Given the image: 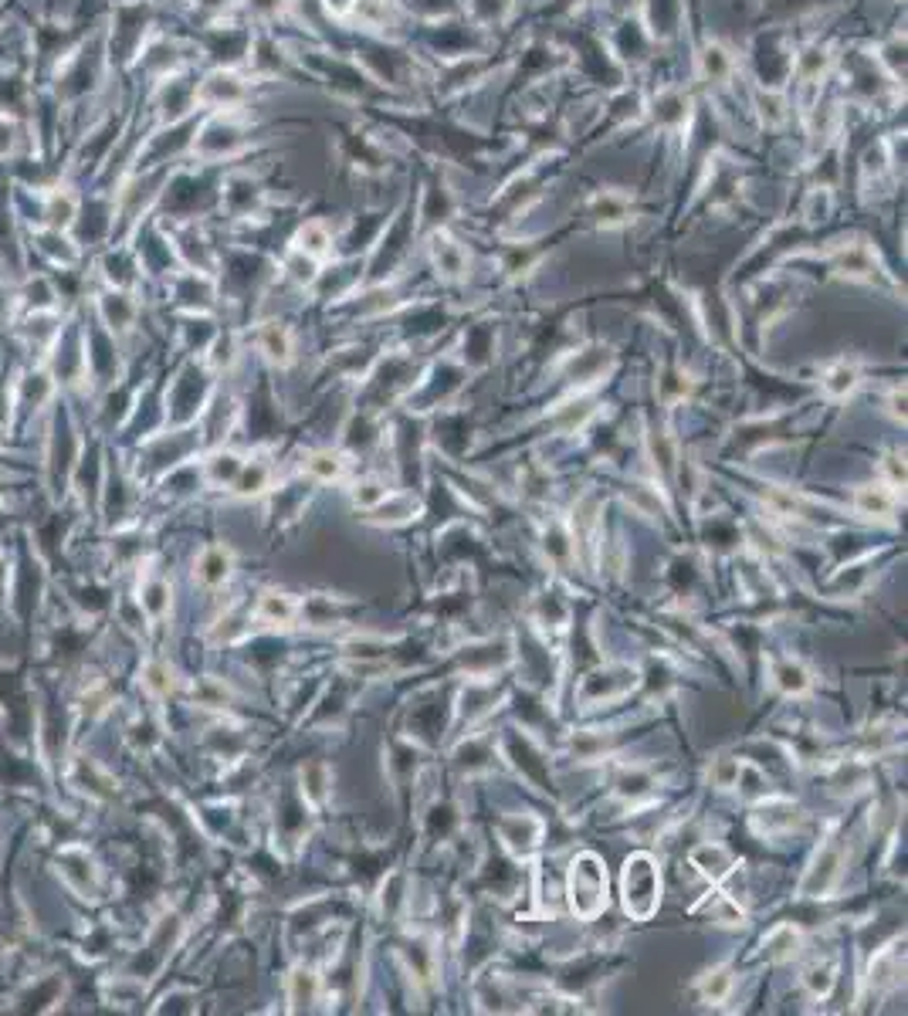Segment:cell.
<instances>
[{"instance_id": "cell-14", "label": "cell", "mask_w": 908, "mask_h": 1016, "mask_svg": "<svg viewBox=\"0 0 908 1016\" xmlns=\"http://www.w3.org/2000/svg\"><path fill=\"white\" fill-rule=\"evenodd\" d=\"M732 68H736V58H732L729 48H722L719 41H712V45L702 51V72L705 78H712V82H726L732 75Z\"/></svg>"}, {"instance_id": "cell-18", "label": "cell", "mask_w": 908, "mask_h": 1016, "mask_svg": "<svg viewBox=\"0 0 908 1016\" xmlns=\"http://www.w3.org/2000/svg\"><path fill=\"white\" fill-rule=\"evenodd\" d=\"M858 387V366H851V363H837L827 370L824 376V390H827V397H848V393Z\"/></svg>"}, {"instance_id": "cell-30", "label": "cell", "mask_w": 908, "mask_h": 1016, "mask_svg": "<svg viewBox=\"0 0 908 1016\" xmlns=\"http://www.w3.org/2000/svg\"><path fill=\"white\" fill-rule=\"evenodd\" d=\"M326 7L333 14H349V11H353V0H326Z\"/></svg>"}, {"instance_id": "cell-9", "label": "cell", "mask_w": 908, "mask_h": 1016, "mask_svg": "<svg viewBox=\"0 0 908 1016\" xmlns=\"http://www.w3.org/2000/svg\"><path fill=\"white\" fill-rule=\"evenodd\" d=\"M417 512H421V505H417L414 498H404L394 492H387L383 502L370 508L373 522H407V519H417Z\"/></svg>"}, {"instance_id": "cell-23", "label": "cell", "mask_w": 908, "mask_h": 1016, "mask_svg": "<svg viewBox=\"0 0 908 1016\" xmlns=\"http://www.w3.org/2000/svg\"><path fill=\"white\" fill-rule=\"evenodd\" d=\"M302 783H305L302 790H305V800H309V803H322V800H326V766H319V762L305 766Z\"/></svg>"}, {"instance_id": "cell-21", "label": "cell", "mask_w": 908, "mask_h": 1016, "mask_svg": "<svg viewBox=\"0 0 908 1016\" xmlns=\"http://www.w3.org/2000/svg\"><path fill=\"white\" fill-rule=\"evenodd\" d=\"M702 912H709L712 922H719V925H742V908L729 895H712L702 905Z\"/></svg>"}, {"instance_id": "cell-24", "label": "cell", "mask_w": 908, "mask_h": 1016, "mask_svg": "<svg viewBox=\"0 0 908 1016\" xmlns=\"http://www.w3.org/2000/svg\"><path fill=\"white\" fill-rule=\"evenodd\" d=\"M807 986L814 996H827L834 986V962H824V966H810L807 969Z\"/></svg>"}, {"instance_id": "cell-1", "label": "cell", "mask_w": 908, "mask_h": 1016, "mask_svg": "<svg viewBox=\"0 0 908 1016\" xmlns=\"http://www.w3.org/2000/svg\"><path fill=\"white\" fill-rule=\"evenodd\" d=\"M621 895H624V912L648 922L661 905V871L651 854H631L621 874Z\"/></svg>"}, {"instance_id": "cell-15", "label": "cell", "mask_w": 908, "mask_h": 1016, "mask_svg": "<svg viewBox=\"0 0 908 1016\" xmlns=\"http://www.w3.org/2000/svg\"><path fill=\"white\" fill-rule=\"evenodd\" d=\"M329 248H333V234H329L326 224L309 221L299 231V251L309 254V258H326Z\"/></svg>"}, {"instance_id": "cell-28", "label": "cell", "mask_w": 908, "mask_h": 1016, "mask_svg": "<svg viewBox=\"0 0 908 1016\" xmlns=\"http://www.w3.org/2000/svg\"><path fill=\"white\" fill-rule=\"evenodd\" d=\"M146 685H150L153 691H170V678H167V668H160V664H150L146 668Z\"/></svg>"}, {"instance_id": "cell-10", "label": "cell", "mask_w": 908, "mask_h": 1016, "mask_svg": "<svg viewBox=\"0 0 908 1016\" xmlns=\"http://www.w3.org/2000/svg\"><path fill=\"white\" fill-rule=\"evenodd\" d=\"M763 949H766V959H773V962H787L793 959L800 952V932L793 925H780V928H773L770 935L763 939Z\"/></svg>"}, {"instance_id": "cell-13", "label": "cell", "mask_w": 908, "mask_h": 1016, "mask_svg": "<svg viewBox=\"0 0 908 1016\" xmlns=\"http://www.w3.org/2000/svg\"><path fill=\"white\" fill-rule=\"evenodd\" d=\"M319 996V979L312 976L309 969H295L292 979H288V1000H292V1010H305L309 1003H316Z\"/></svg>"}, {"instance_id": "cell-7", "label": "cell", "mask_w": 908, "mask_h": 1016, "mask_svg": "<svg viewBox=\"0 0 908 1016\" xmlns=\"http://www.w3.org/2000/svg\"><path fill=\"white\" fill-rule=\"evenodd\" d=\"M258 346L275 366L292 363V332H288L282 322H268V326L258 332Z\"/></svg>"}, {"instance_id": "cell-4", "label": "cell", "mask_w": 908, "mask_h": 1016, "mask_svg": "<svg viewBox=\"0 0 908 1016\" xmlns=\"http://www.w3.org/2000/svg\"><path fill=\"white\" fill-rule=\"evenodd\" d=\"M854 508L861 515H871V519H892V512L898 508V492L888 481L881 485H864L854 492Z\"/></svg>"}, {"instance_id": "cell-12", "label": "cell", "mask_w": 908, "mask_h": 1016, "mask_svg": "<svg viewBox=\"0 0 908 1016\" xmlns=\"http://www.w3.org/2000/svg\"><path fill=\"white\" fill-rule=\"evenodd\" d=\"M688 119V99L681 92H661L654 99V122L658 126H681Z\"/></svg>"}, {"instance_id": "cell-2", "label": "cell", "mask_w": 908, "mask_h": 1016, "mask_svg": "<svg viewBox=\"0 0 908 1016\" xmlns=\"http://www.w3.org/2000/svg\"><path fill=\"white\" fill-rule=\"evenodd\" d=\"M570 908L576 918L593 922L607 908V867L597 854H580L570 864Z\"/></svg>"}, {"instance_id": "cell-3", "label": "cell", "mask_w": 908, "mask_h": 1016, "mask_svg": "<svg viewBox=\"0 0 908 1016\" xmlns=\"http://www.w3.org/2000/svg\"><path fill=\"white\" fill-rule=\"evenodd\" d=\"M841 881V847L827 844L820 847V854L810 864L807 878L800 881V895L803 898H824L834 891V884Z\"/></svg>"}, {"instance_id": "cell-16", "label": "cell", "mask_w": 908, "mask_h": 1016, "mask_svg": "<svg viewBox=\"0 0 908 1016\" xmlns=\"http://www.w3.org/2000/svg\"><path fill=\"white\" fill-rule=\"evenodd\" d=\"M227 573H231V556H227L224 549H207V553L200 556V563H197V580L200 583L217 586V583L227 580Z\"/></svg>"}, {"instance_id": "cell-6", "label": "cell", "mask_w": 908, "mask_h": 1016, "mask_svg": "<svg viewBox=\"0 0 908 1016\" xmlns=\"http://www.w3.org/2000/svg\"><path fill=\"white\" fill-rule=\"evenodd\" d=\"M692 867H698V874H705L709 881H726L732 874V867H736V861H732V854L726 851V847L702 844L692 851Z\"/></svg>"}, {"instance_id": "cell-29", "label": "cell", "mask_w": 908, "mask_h": 1016, "mask_svg": "<svg viewBox=\"0 0 908 1016\" xmlns=\"http://www.w3.org/2000/svg\"><path fill=\"white\" fill-rule=\"evenodd\" d=\"M244 471V478L238 481V492H258V485L265 481V468H241Z\"/></svg>"}, {"instance_id": "cell-22", "label": "cell", "mask_w": 908, "mask_h": 1016, "mask_svg": "<svg viewBox=\"0 0 908 1016\" xmlns=\"http://www.w3.org/2000/svg\"><path fill=\"white\" fill-rule=\"evenodd\" d=\"M756 105H759V119H763L766 126H783V122H787V112H783L787 109V102H783L773 89L759 92Z\"/></svg>"}, {"instance_id": "cell-17", "label": "cell", "mask_w": 908, "mask_h": 1016, "mask_svg": "<svg viewBox=\"0 0 908 1016\" xmlns=\"http://www.w3.org/2000/svg\"><path fill=\"white\" fill-rule=\"evenodd\" d=\"M258 617L272 620V624H292L295 620V600L285 593H265L258 603Z\"/></svg>"}, {"instance_id": "cell-27", "label": "cell", "mask_w": 908, "mask_h": 1016, "mask_svg": "<svg viewBox=\"0 0 908 1016\" xmlns=\"http://www.w3.org/2000/svg\"><path fill=\"white\" fill-rule=\"evenodd\" d=\"M885 471H888V485L902 488L905 485V458L902 454H888L885 458Z\"/></svg>"}, {"instance_id": "cell-5", "label": "cell", "mask_w": 908, "mask_h": 1016, "mask_svg": "<svg viewBox=\"0 0 908 1016\" xmlns=\"http://www.w3.org/2000/svg\"><path fill=\"white\" fill-rule=\"evenodd\" d=\"M431 258H434L438 275H444V278H461L468 271V251L461 248L454 238H448V234H438V238H434Z\"/></svg>"}, {"instance_id": "cell-25", "label": "cell", "mask_w": 908, "mask_h": 1016, "mask_svg": "<svg viewBox=\"0 0 908 1016\" xmlns=\"http://www.w3.org/2000/svg\"><path fill=\"white\" fill-rule=\"evenodd\" d=\"M387 492H390V488L377 485V481H363V485H356L353 498H356V505H360V508H366V512H370L373 505H377V502H383V498H387Z\"/></svg>"}, {"instance_id": "cell-8", "label": "cell", "mask_w": 908, "mask_h": 1016, "mask_svg": "<svg viewBox=\"0 0 908 1016\" xmlns=\"http://www.w3.org/2000/svg\"><path fill=\"white\" fill-rule=\"evenodd\" d=\"M244 82L238 75H231V72H217L207 78V85H204V92H200V99L204 102H214V105H238L244 99Z\"/></svg>"}, {"instance_id": "cell-11", "label": "cell", "mask_w": 908, "mask_h": 1016, "mask_svg": "<svg viewBox=\"0 0 908 1016\" xmlns=\"http://www.w3.org/2000/svg\"><path fill=\"white\" fill-rule=\"evenodd\" d=\"M773 685L780 688L783 695H803V691L810 688V674L797 661H776L773 664Z\"/></svg>"}, {"instance_id": "cell-19", "label": "cell", "mask_w": 908, "mask_h": 1016, "mask_svg": "<svg viewBox=\"0 0 908 1016\" xmlns=\"http://www.w3.org/2000/svg\"><path fill=\"white\" fill-rule=\"evenodd\" d=\"M698 989H702V1000L705 1003H726L729 993H732V972L729 969L705 972L702 983H698Z\"/></svg>"}, {"instance_id": "cell-26", "label": "cell", "mask_w": 908, "mask_h": 1016, "mask_svg": "<svg viewBox=\"0 0 908 1016\" xmlns=\"http://www.w3.org/2000/svg\"><path fill=\"white\" fill-rule=\"evenodd\" d=\"M739 776H742V762L739 759H722L719 766L712 769V779L719 786H736Z\"/></svg>"}, {"instance_id": "cell-20", "label": "cell", "mask_w": 908, "mask_h": 1016, "mask_svg": "<svg viewBox=\"0 0 908 1016\" xmlns=\"http://www.w3.org/2000/svg\"><path fill=\"white\" fill-rule=\"evenodd\" d=\"M305 468H309V475L312 478H319V481H336V478H343V458L333 451H319V454H312L309 461H305Z\"/></svg>"}]
</instances>
